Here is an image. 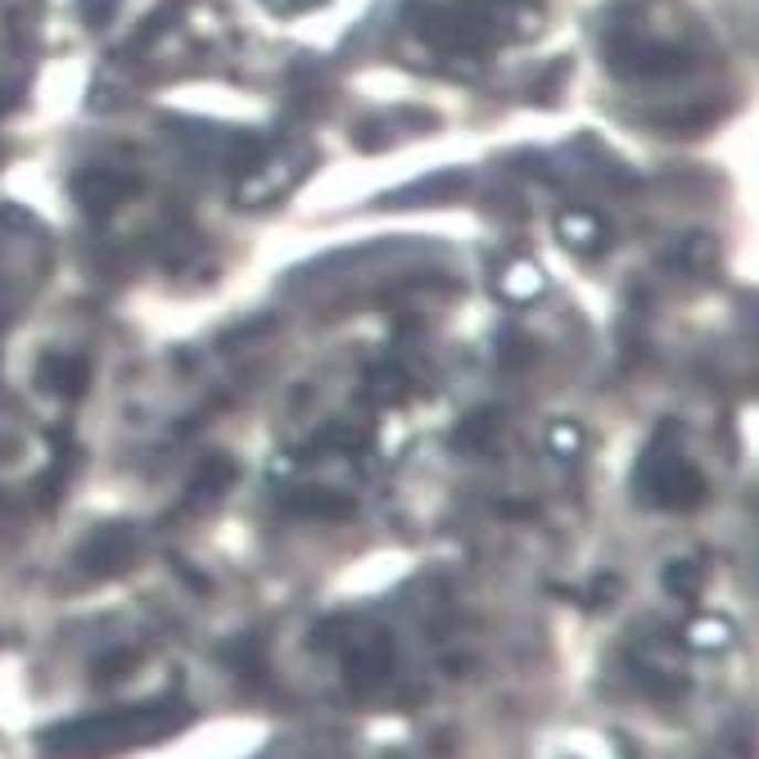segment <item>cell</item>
<instances>
[{"mask_svg": "<svg viewBox=\"0 0 759 759\" xmlns=\"http://www.w3.org/2000/svg\"><path fill=\"white\" fill-rule=\"evenodd\" d=\"M190 724V705L181 701H150V705H127L109 715H82L68 724H55L41 733V750L60 759H100L127 746H150Z\"/></svg>", "mask_w": 759, "mask_h": 759, "instance_id": "1", "label": "cell"}, {"mask_svg": "<svg viewBox=\"0 0 759 759\" xmlns=\"http://www.w3.org/2000/svg\"><path fill=\"white\" fill-rule=\"evenodd\" d=\"M638 489L646 502L664 506V511H692L705 502V474L696 466H687L683 457H674L670 448H651L642 457V470H638Z\"/></svg>", "mask_w": 759, "mask_h": 759, "instance_id": "2", "label": "cell"}, {"mask_svg": "<svg viewBox=\"0 0 759 759\" xmlns=\"http://www.w3.org/2000/svg\"><path fill=\"white\" fill-rule=\"evenodd\" d=\"M407 23H411L425 41H435L439 51H461V55H470V51H484V45L493 41L489 19L470 14V10H411Z\"/></svg>", "mask_w": 759, "mask_h": 759, "instance_id": "3", "label": "cell"}, {"mask_svg": "<svg viewBox=\"0 0 759 759\" xmlns=\"http://www.w3.org/2000/svg\"><path fill=\"white\" fill-rule=\"evenodd\" d=\"M136 556V530L114 520V525H100L82 547H77V565L86 569L90 579H114L131 565Z\"/></svg>", "mask_w": 759, "mask_h": 759, "instance_id": "4", "label": "cell"}, {"mask_svg": "<svg viewBox=\"0 0 759 759\" xmlns=\"http://www.w3.org/2000/svg\"><path fill=\"white\" fill-rule=\"evenodd\" d=\"M610 68L624 77H674L687 68V51L674 45H651V41H610Z\"/></svg>", "mask_w": 759, "mask_h": 759, "instance_id": "5", "label": "cell"}, {"mask_svg": "<svg viewBox=\"0 0 759 759\" xmlns=\"http://www.w3.org/2000/svg\"><path fill=\"white\" fill-rule=\"evenodd\" d=\"M344 674H349V683L357 692L385 683L394 674V638L389 633H366L362 642H353L344 651Z\"/></svg>", "mask_w": 759, "mask_h": 759, "instance_id": "6", "label": "cell"}, {"mask_svg": "<svg viewBox=\"0 0 759 759\" xmlns=\"http://www.w3.org/2000/svg\"><path fill=\"white\" fill-rule=\"evenodd\" d=\"M73 195H77V204L90 217H105V213H114L131 195V181L109 172V168H86V172L73 177Z\"/></svg>", "mask_w": 759, "mask_h": 759, "instance_id": "7", "label": "cell"}, {"mask_svg": "<svg viewBox=\"0 0 759 759\" xmlns=\"http://www.w3.org/2000/svg\"><path fill=\"white\" fill-rule=\"evenodd\" d=\"M90 385V366L82 357H64V353H51L41 362V389L45 394H60V398H82Z\"/></svg>", "mask_w": 759, "mask_h": 759, "instance_id": "8", "label": "cell"}, {"mask_svg": "<svg viewBox=\"0 0 759 759\" xmlns=\"http://www.w3.org/2000/svg\"><path fill=\"white\" fill-rule=\"evenodd\" d=\"M556 231H560V240L579 254H597L606 245V222L592 209H565L556 217Z\"/></svg>", "mask_w": 759, "mask_h": 759, "instance_id": "9", "label": "cell"}, {"mask_svg": "<svg viewBox=\"0 0 759 759\" xmlns=\"http://www.w3.org/2000/svg\"><path fill=\"white\" fill-rule=\"evenodd\" d=\"M235 461H226V457H209L200 470H195V484H190V498H185V506H213L231 484H235Z\"/></svg>", "mask_w": 759, "mask_h": 759, "instance_id": "10", "label": "cell"}, {"mask_svg": "<svg viewBox=\"0 0 759 759\" xmlns=\"http://www.w3.org/2000/svg\"><path fill=\"white\" fill-rule=\"evenodd\" d=\"M498 430H502V411H498V407H480V411H470V416L457 425L452 443H457L461 452H484V448L498 439Z\"/></svg>", "mask_w": 759, "mask_h": 759, "instance_id": "11", "label": "cell"}, {"mask_svg": "<svg viewBox=\"0 0 759 759\" xmlns=\"http://www.w3.org/2000/svg\"><path fill=\"white\" fill-rule=\"evenodd\" d=\"M715 263H719V240L709 231H687L678 240V249H674V267L692 271V276H705Z\"/></svg>", "mask_w": 759, "mask_h": 759, "instance_id": "12", "label": "cell"}, {"mask_svg": "<svg viewBox=\"0 0 759 759\" xmlns=\"http://www.w3.org/2000/svg\"><path fill=\"white\" fill-rule=\"evenodd\" d=\"M290 511L312 515V520H344V515H353V498L330 493V489H303V493L290 502Z\"/></svg>", "mask_w": 759, "mask_h": 759, "instance_id": "13", "label": "cell"}, {"mask_svg": "<svg viewBox=\"0 0 759 759\" xmlns=\"http://www.w3.org/2000/svg\"><path fill=\"white\" fill-rule=\"evenodd\" d=\"M502 295L506 299H515V303H525V299H534V295H543V271L534 267V263H511L506 271H502Z\"/></svg>", "mask_w": 759, "mask_h": 759, "instance_id": "14", "label": "cell"}, {"mask_svg": "<svg viewBox=\"0 0 759 759\" xmlns=\"http://www.w3.org/2000/svg\"><path fill=\"white\" fill-rule=\"evenodd\" d=\"M664 588H670L674 597H696L705 588V565L701 560H674L670 569H664Z\"/></svg>", "mask_w": 759, "mask_h": 759, "instance_id": "15", "label": "cell"}, {"mask_svg": "<svg viewBox=\"0 0 759 759\" xmlns=\"http://www.w3.org/2000/svg\"><path fill=\"white\" fill-rule=\"evenodd\" d=\"M366 389H371V398H380V403H398V398L411 394V380H407L398 366H380V371H371Z\"/></svg>", "mask_w": 759, "mask_h": 759, "instance_id": "16", "label": "cell"}, {"mask_svg": "<svg viewBox=\"0 0 759 759\" xmlns=\"http://www.w3.org/2000/svg\"><path fill=\"white\" fill-rule=\"evenodd\" d=\"M728 638H733V629H728V620H719V614H701V620L687 624V642L701 651H719Z\"/></svg>", "mask_w": 759, "mask_h": 759, "instance_id": "17", "label": "cell"}, {"mask_svg": "<svg viewBox=\"0 0 759 759\" xmlns=\"http://www.w3.org/2000/svg\"><path fill=\"white\" fill-rule=\"evenodd\" d=\"M547 448L556 452V457H579L584 452V430H579V425L575 420H556L552 425V430H547Z\"/></svg>", "mask_w": 759, "mask_h": 759, "instance_id": "18", "label": "cell"}, {"mask_svg": "<svg viewBox=\"0 0 759 759\" xmlns=\"http://www.w3.org/2000/svg\"><path fill=\"white\" fill-rule=\"evenodd\" d=\"M136 670V655L131 651H114V655H105L100 664H95V678H118V674H131Z\"/></svg>", "mask_w": 759, "mask_h": 759, "instance_id": "19", "label": "cell"}, {"mask_svg": "<svg viewBox=\"0 0 759 759\" xmlns=\"http://www.w3.org/2000/svg\"><path fill=\"white\" fill-rule=\"evenodd\" d=\"M498 357H502V366H525V362L534 357V349H530L525 340H520V335H502Z\"/></svg>", "mask_w": 759, "mask_h": 759, "instance_id": "20", "label": "cell"}, {"mask_svg": "<svg viewBox=\"0 0 759 759\" xmlns=\"http://www.w3.org/2000/svg\"><path fill=\"white\" fill-rule=\"evenodd\" d=\"M114 10H118V0H82V19H86L90 28H105Z\"/></svg>", "mask_w": 759, "mask_h": 759, "instance_id": "21", "label": "cell"}, {"mask_svg": "<svg viewBox=\"0 0 759 759\" xmlns=\"http://www.w3.org/2000/svg\"><path fill=\"white\" fill-rule=\"evenodd\" d=\"M231 664H235L240 674L258 678V646H254V642H240V651H231Z\"/></svg>", "mask_w": 759, "mask_h": 759, "instance_id": "22", "label": "cell"}]
</instances>
